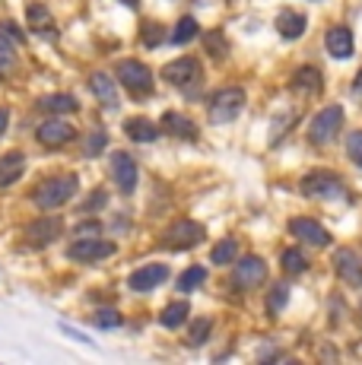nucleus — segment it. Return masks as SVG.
<instances>
[{
  "mask_svg": "<svg viewBox=\"0 0 362 365\" xmlns=\"http://www.w3.org/2000/svg\"><path fill=\"white\" fill-rule=\"evenodd\" d=\"M76 187H80V181H76V175H54V178L41 181L36 187V207L38 210H58L64 207L67 200L76 194Z\"/></svg>",
  "mask_w": 362,
  "mask_h": 365,
  "instance_id": "nucleus-1",
  "label": "nucleus"
},
{
  "mask_svg": "<svg viewBox=\"0 0 362 365\" xmlns=\"http://www.w3.org/2000/svg\"><path fill=\"white\" fill-rule=\"evenodd\" d=\"M242 108H245V89L226 86L210 99V121L213 124H229L232 118H239Z\"/></svg>",
  "mask_w": 362,
  "mask_h": 365,
  "instance_id": "nucleus-2",
  "label": "nucleus"
},
{
  "mask_svg": "<svg viewBox=\"0 0 362 365\" xmlns=\"http://www.w3.org/2000/svg\"><path fill=\"white\" fill-rule=\"evenodd\" d=\"M299 187H302L305 197H315V200H337L346 194L343 181H340L333 172H309Z\"/></svg>",
  "mask_w": 362,
  "mask_h": 365,
  "instance_id": "nucleus-3",
  "label": "nucleus"
},
{
  "mask_svg": "<svg viewBox=\"0 0 362 365\" xmlns=\"http://www.w3.org/2000/svg\"><path fill=\"white\" fill-rule=\"evenodd\" d=\"M204 238H207V229L200 226V222H194V220H178L175 226L165 229L162 245H165V248H172V251H187V248H197Z\"/></svg>",
  "mask_w": 362,
  "mask_h": 365,
  "instance_id": "nucleus-4",
  "label": "nucleus"
},
{
  "mask_svg": "<svg viewBox=\"0 0 362 365\" xmlns=\"http://www.w3.org/2000/svg\"><path fill=\"white\" fill-rule=\"evenodd\" d=\"M115 255V242H108V238H80V242L71 245V251H67V257L76 264H95V261H105V257Z\"/></svg>",
  "mask_w": 362,
  "mask_h": 365,
  "instance_id": "nucleus-5",
  "label": "nucleus"
},
{
  "mask_svg": "<svg viewBox=\"0 0 362 365\" xmlns=\"http://www.w3.org/2000/svg\"><path fill=\"white\" fill-rule=\"evenodd\" d=\"M118 80H121V86L134 96L152 93V73L146 64H140V61H121V64H118Z\"/></svg>",
  "mask_w": 362,
  "mask_h": 365,
  "instance_id": "nucleus-6",
  "label": "nucleus"
},
{
  "mask_svg": "<svg viewBox=\"0 0 362 365\" xmlns=\"http://www.w3.org/2000/svg\"><path fill=\"white\" fill-rule=\"evenodd\" d=\"M343 128V108L340 105H327L324 111H318L315 121H311V143H327V140H333Z\"/></svg>",
  "mask_w": 362,
  "mask_h": 365,
  "instance_id": "nucleus-7",
  "label": "nucleus"
},
{
  "mask_svg": "<svg viewBox=\"0 0 362 365\" xmlns=\"http://www.w3.org/2000/svg\"><path fill=\"white\" fill-rule=\"evenodd\" d=\"M61 232H64V220L54 216V213L51 216H38V220H32L29 226H26V238H29V245H36V248L58 242Z\"/></svg>",
  "mask_w": 362,
  "mask_h": 365,
  "instance_id": "nucleus-8",
  "label": "nucleus"
},
{
  "mask_svg": "<svg viewBox=\"0 0 362 365\" xmlns=\"http://www.w3.org/2000/svg\"><path fill=\"white\" fill-rule=\"evenodd\" d=\"M36 137H38L41 146H51V150H58V146H67L76 137V128H73L71 121H61V118H48L45 124H38Z\"/></svg>",
  "mask_w": 362,
  "mask_h": 365,
  "instance_id": "nucleus-9",
  "label": "nucleus"
},
{
  "mask_svg": "<svg viewBox=\"0 0 362 365\" xmlns=\"http://www.w3.org/2000/svg\"><path fill=\"white\" fill-rule=\"evenodd\" d=\"M264 279H267V264H264L261 257L248 255V257H242V261L235 264L232 283L239 286V289H254V286H261Z\"/></svg>",
  "mask_w": 362,
  "mask_h": 365,
  "instance_id": "nucleus-10",
  "label": "nucleus"
},
{
  "mask_svg": "<svg viewBox=\"0 0 362 365\" xmlns=\"http://www.w3.org/2000/svg\"><path fill=\"white\" fill-rule=\"evenodd\" d=\"M289 232L296 235V238H302L305 245H315V248H327V245H331V232H327L321 222L305 220V216H299V220H289Z\"/></svg>",
  "mask_w": 362,
  "mask_h": 365,
  "instance_id": "nucleus-11",
  "label": "nucleus"
},
{
  "mask_svg": "<svg viewBox=\"0 0 362 365\" xmlns=\"http://www.w3.org/2000/svg\"><path fill=\"white\" fill-rule=\"evenodd\" d=\"M162 76H165V83H172V86H191V83L200 80V64L194 58H178V61H172V64L162 67Z\"/></svg>",
  "mask_w": 362,
  "mask_h": 365,
  "instance_id": "nucleus-12",
  "label": "nucleus"
},
{
  "mask_svg": "<svg viewBox=\"0 0 362 365\" xmlns=\"http://www.w3.org/2000/svg\"><path fill=\"white\" fill-rule=\"evenodd\" d=\"M165 279H169V267L165 264H146V267H140V270L130 273L128 286L134 292H150V289H156L159 283H165Z\"/></svg>",
  "mask_w": 362,
  "mask_h": 365,
  "instance_id": "nucleus-13",
  "label": "nucleus"
},
{
  "mask_svg": "<svg viewBox=\"0 0 362 365\" xmlns=\"http://www.w3.org/2000/svg\"><path fill=\"white\" fill-rule=\"evenodd\" d=\"M333 270L350 286H362V261L353 248H340L337 255H333Z\"/></svg>",
  "mask_w": 362,
  "mask_h": 365,
  "instance_id": "nucleus-14",
  "label": "nucleus"
},
{
  "mask_svg": "<svg viewBox=\"0 0 362 365\" xmlns=\"http://www.w3.org/2000/svg\"><path fill=\"white\" fill-rule=\"evenodd\" d=\"M111 178L118 181L124 194H130L137 187V163L128 156V153H115L111 156Z\"/></svg>",
  "mask_w": 362,
  "mask_h": 365,
  "instance_id": "nucleus-15",
  "label": "nucleus"
},
{
  "mask_svg": "<svg viewBox=\"0 0 362 365\" xmlns=\"http://www.w3.org/2000/svg\"><path fill=\"white\" fill-rule=\"evenodd\" d=\"M159 128L169 133V137H181V140H194V137H197V124H194L191 118H185L181 111H165L162 121H159Z\"/></svg>",
  "mask_w": 362,
  "mask_h": 365,
  "instance_id": "nucleus-16",
  "label": "nucleus"
},
{
  "mask_svg": "<svg viewBox=\"0 0 362 365\" xmlns=\"http://www.w3.org/2000/svg\"><path fill=\"white\" fill-rule=\"evenodd\" d=\"M26 172V156L19 150H10L0 156V187H10L23 178Z\"/></svg>",
  "mask_w": 362,
  "mask_h": 365,
  "instance_id": "nucleus-17",
  "label": "nucleus"
},
{
  "mask_svg": "<svg viewBox=\"0 0 362 365\" xmlns=\"http://www.w3.org/2000/svg\"><path fill=\"white\" fill-rule=\"evenodd\" d=\"M26 23H29V29L32 32H41L45 38H54V19H51V13H48V6L45 4H29V10H26Z\"/></svg>",
  "mask_w": 362,
  "mask_h": 365,
  "instance_id": "nucleus-18",
  "label": "nucleus"
},
{
  "mask_svg": "<svg viewBox=\"0 0 362 365\" xmlns=\"http://www.w3.org/2000/svg\"><path fill=\"white\" fill-rule=\"evenodd\" d=\"M324 45L333 58H350L353 54V35H350L346 26H333V29L324 35Z\"/></svg>",
  "mask_w": 362,
  "mask_h": 365,
  "instance_id": "nucleus-19",
  "label": "nucleus"
},
{
  "mask_svg": "<svg viewBox=\"0 0 362 365\" xmlns=\"http://www.w3.org/2000/svg\"><path fill=\"white\" fill-rule=\"evenodd\" d=\"M305 26H309V19L302 16V13L296 10H283L280 16H276V32L283 35V38H299V35H305Z\"/></svg>",
  "mask_w": 362,
  "mask_h": 365,
  "instance_id": "nucleus-20",
  "label": "nucleus"
},
{
  "mask_svg": "<svg viewBox=\"0 0 362 365\" xmlns=\"http://www.w3.org/2000/svg\"><path fill=\"white\" fill-rule=\"evenodd\" d=\"M124 133H128L130 140H137V143H152V140L159 137V128L150 118H128V121H124Z\"/></svg>",
  "mask_w": 362,
  "mask_h": 365,
  "instance_id": "nucleus-21",
  "label": "nucleus"
},
{
  "mask_svg": "<svg viewBox=\"0 0 362 365\" xmlns=\"http://www.w3.org/2000/svg\"><path fill=\"white\" fill-rule=\"evenodd\" d=\"M16 67V38L6 35V26H0V76H10Z\"/></svg>",
  "mask_w": 362,
  "mask_h": 365,
  "instance_id": "nucleus-22",
  "label": "nucleus"
},
{
  "mask_svg": "<svg viewBox=\"0 0 362 365\" xmlns=\"http://www.w3.org/2000/svg\"><path fill=\"white\" fill-rule=\"evenodd\" d=\"M89 89H93V93L99 96V102H105L108 108H115L118 105V89H115V83L108 80V73H93L89 76Z\"/></svg>",
  "mask_w": 362,
  "mask_h": 365,
  "instance_id": "nucleus-23",
  "label": "nucleus"
},
{
  "mask_svg": "<svg viewBox=\"0 0 362 365\" xmlns=\"http://www.w3.org/2000/svg\"><path fill=\"white\" fill-rule=\"evenodd\" d=\"M292 86L299 89V93H321V70L315 67H302L296 70V76H292Z\"/></svg>",
  "mask_w": 362,
  "mask_h": 365,
  "instance_id": "nucleus-24",
  "label": "nucleus"
},
{
  "mask_svg": "<svg viewBox=\"0 0 362 365\" xmlns=\"http://www.w3.org/2000/svg\"><path fill=\"white\" fill-rule=\"evenodd\" d=\"M187 314H191V305H187V302H172V305H165V312L159 314V324L175 331V327H181L187 321Z\"/></svg>",
  "mask_w": 362,
  "mask_h": 365,
  "instance_id": "nucleus-25",
  "label": "nucleus"
},
{
  "mask_svg": "<svg viewBox=\"0 0 362 365\" xmlns=\"http://www.w3.org/2000/svg\"><path fill=\"white\" fill-rule=\"evenodd\" d=\"M235 257H239V242H235V238H222V242L213 245V251H210V261L219 264V267L232 264Z\"/></svg>",
  "mask_w": 362,
  "mask_h": 365,
  "instance_id": "nucleus-26",
  "label": "nucleus"
},
{
  "mask_svg": "<svg viewBox=\"0 0 362 365\" xmlns=\"http://www.w3.org/2000/svg\"><path fill=\"white\" fill-rule=\"evenodd\" d=\"M207 283V270L204 267H187L185 273L178 277V292H194V289H200V286Z\"/></svg>",
  "mask_w": 362,
  "mask_h": 365,
  "instance_id": "nucleus-27",
  "label": "nucleus"
},
{
  "mask_svg": "<svg viewBox=\"0 0 362 365\" xmlns=\"http://www.w3.org/2000/svg\"><path fill=\"white\" fill-rule=\"evenodd\" d=\"M194 35H200V26H197V19L194 16H185L181 23L175 26V32H172V45H187V41L194 38Z\"/></svg>",
  "mask_w": 362,
  "mask_h": 365,
  "instance_id": "nucleus-28",
  "label": "nucleus"
},
{
  "mask_svg": "<svg viewBox=\"0 0 362 365\" xmlns=\"http://www.w3.org/2000/svg\"><path fill=\"white\" fill-rule=\"evenodd\" d=\"M38 108L58 111V115H71V111H76L80 105H76L73 96H48V99H41V102H38Z\"/></svg>",
  "mask_w": 362,
  "mask_h": 365,
  "instance_id": "nucleus-29",
  "label": "nucleus"
},
{
  "mask_svg": "<svg viewBox=\"0 0 362 365\" xmlns=\"http://www.w3.org/2000/svg\"><path fill=\"white\" fill-rule=\"evenodd\" d=\"M305 267H309V261H305V255L299 248H289V251H283V270L286 273H305Z\"/></svg>",
  "mask_w": 362,
  "mask_h": 365,
  "instance_id": "nucleus-30",
  "label": "nucleus"
},
{
  "mask_svg": "<svg viewBox=\"0 0 362 365\" xmlns=\"http://www.w3.org/2000/svg\"><path fill=\"white\" fill-rule=\"evenodd\" d=\"M210 331H213V321L210 318H197L191 324V331H187V343H191V346H200V343L210 336Z\"/></svg>",
  "mask_w": 362,
  "mask_h": 365,
  "instance_id": "nucleus-31",
  "label": "nucleus"
},
{
  "mask_svg": "<svg viewBox=\"0 0 362 365\" xmlns=\"http://www.w3.org/2000/svg\"><path fill=\"white\" fill-rule=\"evenodd\" d=\"M93 321H95V327H121L124 324V318L115 308H99V312L93 314Z\"/></svg>",
  "mask_w": 362,
  "mask_h": 365,
  "instance_id": "nucleus-32",
  "label": "nucleus"
},
{
  "mask_svg": "<svg viewBox=\"0 0 362 365\" xmlns=\"http://www.w3.org/2000/svg\"><path fill=\"white\" fill-rule=\"evenodd\" d=\"M108 146V137H105V130H93L86 137V146H83V153H86V156H99L102 150H105Z\"/></svg>",
  "mask_w": 362,
  "mask_h": 365,
  "instance_id": "nucleus-33",
  "label": "nucleus"
},
{
  "mask_svg": "<svg viewBox=\"0 0 362 365\" xmlns=\"http://www.w3.org/2000/svg\"><path fill=\"white\" fill-rule=\"evenodd\" d=\"M204 45H207V51H210L213 58H226V51H229L226 38H222L219 32H207L204 35Z\"/></svg>",
  "mask_w": 362,
  "mask_h": 365,
  "instance_id": "nucleus-34",
  "label": "nucleus"
},
{
  "mask_svg": "<svg viewBox=\"0 0 362 365\" xmlns=\"http://www.w3.org/2000/svg\"><path fill=\"white\" fill-rule=\"evenodd\" d=\"M346 153H350V159L362 168V130L350 133V140H346Z\"/></svg>",
  "mask_w": 362,
  "mask_h": 365,
  "instance_id": "nucleus-35",
  "label": "nucleus"
},
{
  "mask_svg": "<svg viewBox=\"0 0 362 365\" xmlns=\"http://www.w3.org/2000/svg\"><path fill=\"white\" fill-rule=\"evenodd\" d=\"M286 299H289V286L286 283H280V286H274V292H270V312H280L283 305H286Z\"/></svg>",
  "mask_w": 362,
  "mask_h": 365,
  "instance_id": "nucleus-36",
  "label": "nucleus"
},
{
  "mask_svg": "<svg viewBox=\"0 0 362 365\" xmlns=\"http://www.w3.org/2000/svg\"><path fill=\"white\" fill-rule=\"evenodd\" d=\"M159 35H162L159 23H146V26H143V45H146V48H156V45H159Z\"/></svg>",
  "mask_w": 362,
  "mask_h": 365,
  "instance_id": "nucleus-37",
  "label": "nucleus"
},
{
  "mask_svg": "<svg viewBox=\"0 0 362 365\" xmlns=\"http://www.w3.org/2000/svg\"><path fill=\"white\" fill-rule=\"evenodd\" d=\"M105 203H108V194H105V191H95L93 197H89L86 203H83V213H93V210L105 207Z\"/></svg>",
  "mask_w": 362,
  "mask_h": 365,
  "instance_id": "nucleus-38",
  "label": "nucleus"
},
{
  "mask_svg": "<svg viewBox=\"0 0 362 365\" xmlns=\"http://www.w3.org/2000/svg\"><path fill=\"white\" fill-rule=\"evenodd\" d=\"M61 331H64V334H71V336H73V340H83V343H89V346H93V340H89V336H86V334H80V331H73V327H67V324H61Z\"/></svg>",
  "mask_w": 362,
  "mask_h": 365,
  "instance_id": "nucleus-39",
  "label": "nucleus"
},
{
  "mask_svg": "<svg viewBox=\"0 0 362 365\" xmlns=\"http://www.w3.org/2000/svg\"><path fill=\"white\" fill-rule=\"evenodd\" d=\"M6 124H10V111H6V108H0V137H4Z\"/></svg>",
  "mask_w": 362,
  "mask_h": 365,
  "instance_id": "nucleus-40",
  "label": "nucleus"
},
{
  "mask_svg": "<svg viewBox=\"0 0 362 365\" xmlns=\"http://www.w3.org/2000/svg\"><path fill=\"white\" fill-rule=\"evenodd\" d=\"M353 89H356V93L362 96V70H359V73H356V83H353Z\"/></svg>",
  "mask_w": 362,
  "mask_h": 365,
  "instance_id": "nucleus-41",
  "label": "nucleus"
},
{
  "mask_svg": "<svg viewBox=\"0 0 362 365\" xmlns=\"http://www.w3.org/2000/svg\"><path fill=\"white\" fill-rule=\"evenodd\" d=\"M128 4H130V6H137V0H128Z\"/></svg>",
  "mask_w": 362,
  "mask_h": 365,
  "instance_id": "nucleus-42",
  "label": "nucleus"
}]
</instances>
